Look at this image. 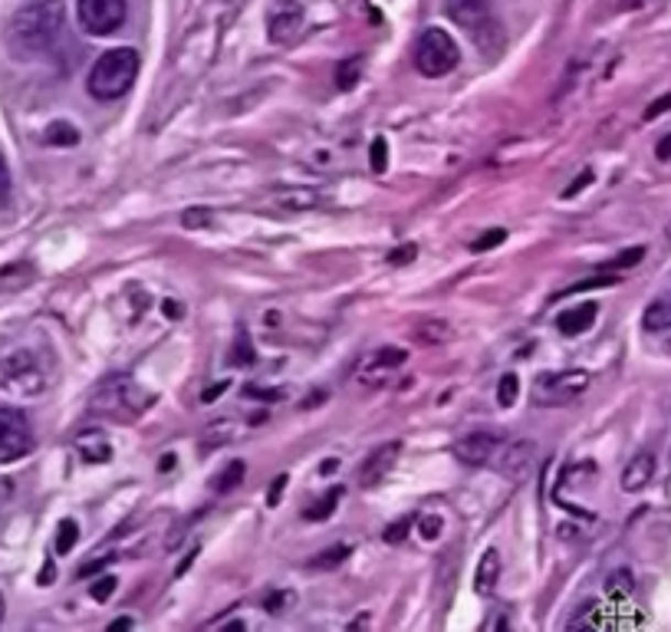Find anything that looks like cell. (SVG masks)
<instances>
[{"label":"cell","mask_w":671,"mask_h":632,"mask_svg":"<svg viewBox=\"0 0 671 632\" xmlns=\"http://www.w3.org/2000/svg\"><path fill=\"white\" fill-rule=\"evenodd\" d=\"M63 23H66L63 0H30L7 20L3 43L13 60H33L56 46Z\"/></svg>","instance_id":"obj_1"},{"label":"cell","mask_w":671,"mask_h":632,"mask_svg":"<svg viewBox=\"0 0 671 632\" xmlns=\"http://www.w3.org/2000/svg\"><path fill=\"white\" fill-rule=\"evenodd\" d=\"M152 403H155V393L139 386L136 376H109L106 383L96 386V393L89 399V413L99 419L129 425V421L142 419Z\"/></svg>","instance_id":"obj_2"},{"label":"cell","mask_w":671,"mask_h":632,"mask_svg":"<svg viewBox=\"0 0 671 632\" xmlns=\"http://www.w3.org/2000/svg\"><path fill=\"white\" fill-rule=\"evenodd\" d=\"M136 76H139V53L132 46H116L93 63L86 89L99 103H116L136 86Z\"/></svg>","instance_id":"obj_3"},{"label":"cell","mask_w":671,"mask_h":632,"mask_svg":"<svg viewBox=\"0 0 671 632\" xmlns=\"http://www.w3.org/2000/svg\"><path fill=\"white\" fill-rule=\"evenodd\" d=\"M445 10L484 56H497L504 50V30L494 17L490 0H445Z\"/></svg>","instance_id":"obj_4"},{"label":"cell","mask_w":671,"mask_h":632,"mask_svg":"<svg viewBox=\"0 0 671 632\" xmlns=\"http://www.w3.org/2000/svg\"><path fill=\"white\" fill-rule=\"evenodd\" d=\"M457 60H461V50H457L454 36L442 26H429L415 43V69L429 79L447 76L457 66Z\"/></svg>","instance_id":"obj_5"},{"label":"cell","mask_w":671,"mask_h":632,"mask_svg":"<svg viewBox=\"0 0 671 632\" xmlns=\"http://www.w3.org/2000/svg\"><path fill=\"white\" fill-rule=\"evenodd\" d=\"M46 386V376L36 363V356L30 350H13L7 356H0V389L10 396H40Z\"/></svg>","instance_id":"obj_6"},{"label":"cell","mask_w":671,"mask_h":632,"mask_svg":"<svg viewBox=\"0 0 671 632\" xmlns=\"http://www.w3.org/2000/svg\"><path fill=\"white\" fill-rule=\"evenodd\" d=\"M589 389V373L586 369H563V373H546L533 383V403L537 406H570Z\"/></svg>","instance_id":"obj_7"},{"label":"cell","mask_w":671,"mask_h":632,"mask_svg":"<svg viewBox=\"0 0 671 632\" xmlns=\"http://www.w3.org/2000/svg\"><path fill=\"white\" fill-rule=\"evenodd\" d=\"M129 3L126 0H76L79 26L89 36H109L126 23Z\"/></svg>","instance_id":"obj_8"},{"label":"cell","mask_w":671,"mask_h":632,"mask_svg":"<svg viewBox=\"0 0 671 632\" xmlns=\"http://www.w3.org/2000/svg\"><path fill=\"white\" fill-rule=\"evenodd\" d=\"M30 451H33V428L26 416L17 409H0V464L20 461Z\"/></svg>","instance_id":"obj_9"},{"label":"cell","mask_w":671,"mask_h":632,"mask_svg":"<svg viewBox=\"0 0 671 632\" xmlns=\"http://www.w3.org/2000/svg\"><path fill=\"white\" fill-rule=\"evenodd\" d=\"M405 360H409V353L405 350H399V346H386V350H376L362 366H359V373H356V383L362 386V389H382L392 376H396V369H402L405 366Z\"/></svg>","instance_id":"obj_10"},{"label":"cell","mask_w":671,"mask_h":632,"mask_svg":"<svg viewBox=\"0 0 671 632\" xmlns=\"http://www.w3.org/2000/svg\"><path fill=\"white\" fill-rule=\"evenodd\" d=\"M504 444V435L500 431H470L467 438H461L457 444H454V458L461 461V464H467V468H484L490 458H494V451Z\"/></svg>","instance_id":"obj_11"},{"label":"cell","mask_w":671,"mask_h":632,"mask_svg":"<svg viewBox=\"0 0 671 632\" xmlns=\"http://www.w3.org/2000/svg\"><path fill=\"white\" fill-rule=\"evenodd\" d=\"M300 30H303V7L296 0L273 3V10L267 17V36H270V43H290V40H296Z\"/></svg>","instance_id":"obj_12"},{"label":"cell","mask_w":671,"mask_h":632,"mask_svg":"<svg viewBox=\"0 0 671 632\" xmlns=\"http://www.w3.org/2000/svg\"><path fill=\"white\" fill-rule=\"evenodd\" d=\"M399 454H402V441H389V444H379L362 464H359V484L362 488H376V484H382L386 481V474L396 468V461H399Z\"/></svg>","instance_id":"obj_13"},{"label":"cell","mask_w":671,"mask_h":632,"mask_svg":"<svg viewBox=\"0 0 671 632\" xmlns=\"http://www.w3.org/2000/svg\"><path fill=\"white\" fill-rule=\"evenodd\" d=\"M533 461H537V444L533 441H513L510 448H504L500 471L513 481H523L533 471Z\"/></svg>","instance_id":"obj_14"},{"label":"cell","mask_w":671,"mask_h":632,"mask_svg":"<svg viewBox=\"0 0 671 632\" xmlns=\"http://www.w3.org/2000/svg\"><path fill=\"white\" fill-rule=\"evenodd\" d=\"M652 478H656V454H652V451H639V454L626 464V471H623V491L639 494V491L649 488Z\"/></svg>","instance_id":"obj_15"},{"label":"cell","mask_w":671,"mask_h":632,"mask_svg":"<svg viewBox=\"0 0 671 632\" xmlns=\"http://www.w3.org/2000/svg\"><path fill=\"white\" fill-rule=\"evenodd\" d=\"M76 451L86 464H106L112 458V444L99 428H86L76 435Z\"/></svg>","instance_id":"obj_16"},{"label":"cell","mask_w":671,"mask_h":632,"mask_svg":"<svg viewBox=\"0 0 671 632\" xmlns=\"http://www.w3.org/2000/svg\"><path fill=\"white\" fill-rule=\"evenodd\" d=\"M596 313H599V307H596V303H583V307L566 310V313L556 320V326H560V333H563V336H580V333H586V330L596 323Z\"/></svg>","instance_id":"obj_17"},{"label":"cell","mask_w":671,"mask_h":632,"mask_svg":"<svg viewBox=\"0 0 671 632\" xmlns=\"http://www.w3.org/2000/svg\"><path fill=\"white\" fill-rule=\"evenodd\" d=\"M497 577H500V554L490 547V550H484V557H480V564H477V574H474V590H477L480 597L494 593Z\"/></svg>","instance_id":"obj_18"},{"label":"cell","mask_w":671,"mask_h":632,"mask_svg":"<svg viewBox=\"0 0 671 632\" xmlns=\"http://www.w3.org/2000/svg\"><path fill=\"white\" fill-rule=\"evenodd\" d=\"M646 330H652V333H662V330H671V280L669 287L646 307Z\"/></svg>","instance_id":"obj_19"},{"label":"cell","mask_w":671,"mask_h":632,"mask_svg":"<svg viewBox=\"0 0 671 632\" xmlns=\"http://www.w3.org/2000/svg\"><path fill=\"white\" fill-rule=\"evenodd\" d=\"M273 205L283 211H313L320 205V192L313 189H283L273 195Z\"/></svg>","instance_id":"obj_20"},{"label":"cell","mask_w":671,"mask_h":632,"mask_svg":"<svg viewBox=\"0 0 671 632\" xmlns=\"http://www.w3.org/2000/svg\"><path fill=\"white\" fill-rule=\"evenodd\" d=\"M43 142L56 146V149H73V146H79V129L69 122H50L43 132Z\"/></svg>","instance_id":"obj_21"},{"label":"cell","mask_w":671,"mask_h":632,"mask_svg":"<svg viewBox=\"0 0 671 632\" xmlns=\"http://www.w3.org/2000/svg\"><path fill=\"white\" fill-rule=\"evenodd\" d=\"M359 79H362V56H359V53L336 63V86H339L343 93H349Z\"/></svg>","instance_id":"obj_22"},{"label":"cell","mask_w":671,"mask_h":632,"mask_svg":"<svg viewBox=\"0 0 671 632\" xmlns=\"http://www.w3.org/2000/svg\"><path fill=\"white\" fill-rule=\"evenodd\" d=\"M339 497H343V488H333V491H326L316 504H310L306 511H303V517L306 521H326L333 511H336V504H339Z\"/></svg>","instance_id":"obj_23"},{"label":"cell","mask_w":671,"mask_h":632,"mask_svg":"<svg viewBox=\"0 0 671 632\" xmlns=\"http://www.w3.org/2000/svg\"><path fill=\"white\" fill-rule=\"evenodd\" d=\"M243 471H247V464H243V461H230V464H224L221 474L215 478V491H218V494H230L234 488H240Z\"/></svg>","instance_id":"obj_24"},{"label":"cell","mask_w":671,"mask_h":632,"mask_svg":"<svg viewBox=\"0 0 671 632\" xmlns=\"http://www.w3.org/2000/svg\"><path fill=\"white\" fill-rule=\"evenodd\" d=\"M346 557H349V547H346V544H336V547H326L320 557H313L310 567H313V570H336L339 564H346Z\"/></svg>","instance_id":"obj_25"},{"label":"cell","mask_w":671,"mask_h":632,"mask_svg":"<svg viewBox=\"0 0 671 632\" xmlns=\"http://www.w3.org/2000/svg\"><path fill=\"white\" fill-rule=\"evenodd\" d=\"M79 544V524L76 521H59V527H56V554H69L73 547Z\"/></svg>","instance_id":"obj_26"},{"label":"cell","mask_w":671,"mask_h":632,"mask_svg":"<svg viewBox=\"0 0 671 632\" xmlns=\"http://www.w3.org/2000/svg\"><path fill=\"white\" fill-rule=\"evenodd\" d=\"M447 323H442V320H429V323H422V326H415V340L419 343H425V346H435V343H442V340H447Z\"/></svg>","instance_id":"obj_27"},{"label":"cell","mask_w":671,"mask_h":632,"mask_svg":"<svg viewBox=\"0 0 671 632\" xmlns=\"http://www.w3.org/2000/svg\"><path fill=\"white\" fill-rule=\"evenodd\" d=\"M642 257H646V247H629V250H623L619 257L606 260V264H603V270H629V267H636Z\"/></svg>","instance_id":"obj_28"},{"label":"cell","mask_w":671,"mask_h":632,"mask_svg":"<svg viewBox=\"0 0 671 632\" xmlns=\"http://www.w3.org/2000/svg\"><path fill=\"white\" fill-rule=\"evenodd\" d=\"M517 396H520V379H517L513 373H507V376L500 379V386H497V403H500L504 409H510V406L517 403Z\"/></svg>","instance_id":"obj_29"},{"label":"cell","mask_w":671,"mask_h":632,"mask_svg":"<svg viewBox=\"0 0 671 632\" xmlns=\"http://www.w3.org/2000/svg\"><path fill=\"white\" fill-rule=\"evenodd\" d=\"M230 438H234V428H230L227 421H215V425L208 428V435L202 438V448H205V451H215L218 444L230 441Z\"/></svg>","instance_id":"obj_30"},{"label":"cell","mask_w":671,"mask_h":632,"mask_svg":"<svg viewBox=\"0 0 671 632\" xmlns=\"http://www.w3.org/2000/svg\"><path fill=\"white\" fill-rule=\"evenodd\" d=\"M507 240V231L504 227H494V231H484L477 240H470V250L474 254H484V250H490V247H497V244H504Z\"/></svg>","instance_id":"obj_31"},{"label":"cell","mask_w":671,"mask_h":632,"mask_svg":"<svg viewBox=\"0 0 671 632\" xmlns=\"http://www.w3.org/2000/svg\"><path fill=\"white\" fill-rule=\"evenodd\" d=\"M616 283V277H609V274H599V277H593V280H583V283H573V287H566V290H560L553 300H560V297H566V293H583V290H596V287H613Z\"/></svg>","instance_id":"obj_32"},{"label":"cell","mask_w":671,"mask_h":632,"mask_svg":"<svg viewBox=\"0 0 671 632\" xmlns=\"http://www.w3.org/2000/svg\"><path fill=\"white\" fill-rule=\"evenodd\" d=\"M250 363H253V346H250L247 333H240L234 343V353H230V366H250Z\"/></svg>","instance_id":"obj_33"},{"label":"cell","mask_w":671,"mask_h":632,"mask_svg":"<svg viewBox=\"0 0 671 632\" xmlns=\"http://www.w3.org/2000/svg\"><path fill=\"white\" fill-rule=\"evenodd\" d=\"M369 159H372V172H376V175H382V172H386V165H389V142H386L382 136L372 142Z\"/></svg>","instance_id":"obj_34"},{"label":"cell","mask_w":671,"mask_h":632,"mask_svg":"<svg viewBox=\"0 0 671 632\" xmlns=\"http://www.w3.org/2000/svg\"><path fill=\"white\" fill-rule=\"evenodd\" d=\"M112 593H116V577H109V574H102V577H99V583H93V587H89V597H93L96 603H106Z\"/></svg>","instance_id":"obj_35"},{"label":"cell","mask_w":671,"mask_h":632,"mask_svg":"<svg viewBox=\"0 0 671 632\" xmlns=\"http://www.w3.org/2000/svg\"><path fill=\"white\" fill-rule=\"evenodd\" d=\"M182 224H185V227H208V224H212V211L188 208L182 214Z\"/></svg>","instance_id":"obj_36"},{"label":"cell","mask_w":671,"mask_h":632,"mask_svg":"<svg viewBox=\"0 0 671 632\" xmlns=\"http://www.w3.org/2000/svg\"><path fill=\"white\" fill-rule=\"evenodd\" d=\"M669 109H671V93H665V96H659V99H656V103L646 109V116H642V119H646V122H656V119H659V116H665Z\"/></svg>","instance_id":"obj_37"},{"label":"cell","mask_w":671,"mask_h":632,"mask_svg":"<svg viewBox=\"0 0 671 632\" xmlns=\"http://www.w3.org/2000/svg\"><path fill=\"white\" fill-rule=\"evenodd\" d=\"M286 484H290V474H277V478H273V484H270V491H267V504H270V507L280 504V494L286 491Z\"/></svg>","instance_id":"obj_38"},{"label":"cell","mask_w":671,"mask_h":632,"mask_svg":"<svg viewBox=\"0 0 671 632\" xmlns=\"http://www.w3.org/2000/svg\"><path fill=\"white\" fill-rule=\"evenodd\" d=\"M290 603H293V593L286 590V593H273V597H270V600H267L263 607H267V613H273V617H277V613L290 610Z\"/></svg>","instance_id":"obj_39"},{"label":"cell","mask_w":671,"mask_h":632,"mask_svg":"<svg viewBox=\"0 0 671 632\" xmlns=\"http://www.w3.org/2000/svg\"><path fill=\"white\" fill-rule=\"evenodd\" d=\"M442 527H445V524H442V517H435V514H432V517H425V521H422V531H419V534H422L425 540H439V537H442Z\"/></svg>","instance_id":"obj_40"},{"label":"cell","mask_w":671,"mask_h":632,"mask_svg":"<svg viewBox=\"0 0 671 632\" xmlns=\"http://www.w3.org/2000/svg\"><path fill=\"white\" fill-rule=\"evenodd\" d=\"M415 257H419V247H415V244H405V247H399V250L389 254V264H412Z\"/></svg>","instance_id":"obj_41"},{"label":"cell","mask_w":671,"mask_h":632,"mask_svg":"<svg viewBox=\"0 0 671 632\" xmlns=\"http://www.w3.org/2000/svg\"><path fill=\"white\" fill-rule=\"evenodd\" d=\"M227 389H230V379H221V383H215L212 389H205V393H202V403H205V406L218 403V399H221V393H227Z\"/></svg>","instance_id":"obj_42"},{"label":"cell","mask_w":671,"mask_h":632,"mask_svg":"<svg viewBox=\"0 0 671 632\" xmlns=\"http://www.w3.org/2000/svg\"><path fill=\"white\" fill-rule=\"evenodd\" d=\"M405 534H409V521H399L386 531V544H399V540H405Z\"/></svg>","instance_id":"obj_43"},{"label":"cell","mask_w":671,"mask_h":632,"mask_svg":"<svg viewBox=\"0 0 671 632\" xmlns=\"http://www.w3.org/2000/svg\"><path fill=\"white\" fill-rule=\"evenodd\" d=\"M589 182H593V172H583V175H580V179H576V182H573V185H570V189L563 192V199H573V195H580V192H583V189H586Z\"/></svg>","instance_id":"obj_44"},{"label":"cell","mask_w":671,"mask_h":632,"mask_svg":"<svg viewBox=\"0 0 671 632\" xmlns=\"http://www.w3.org/2000/svg\"><path fill=\"white\" fill-rule=\"evenodd\" d=\"M243 393H247V399H263V403H273V399H280V396H283V393H267V389H257V386H247Z\"/></svg>","instance_id":"obj_45"},{"label":"cell","mask_w":671,"mask_h":632,"mask_svg":"<svg viewBox=\"0 0 671 632\" xmlns=\"http://www.w3.org/2000/svg\"><path fill=\"white\" fill-rule=\"evenodd\" d=\"M112 564V557H99V560H89L83 570H79V577H89V574H99V570H106Z\"/></svg>","instance_id":"obj_46"},{"label":"cell","mask_w":671,"mask_h":632,"mask_svg":"<svg viewBox=\"0 0 671 632\" xmlns=\"http://www.w3.org/2000/svg\"><path fill=\"white\" fill-rule=\"evenodd\" d=\"M10 195V169H7V162H3V156H0V202Z\"/></svg>","instance_id":"obj_47"},{"label":"cell","mask_w":671,"mask_h":632,"mask_svg":"<svg viewBox=\"0 0 671 632\" xmlns=\"http://www.w3.org/2000/svg\"><path fill=\"white\" fill-rule=\"evenodd\" d=\"M53 580H56V567H53V560H50V564H43V570H40V580H36V583H40V587H50Z\"/></svg>","instance_id":"obj_48"},{"label":"cell","mask_w":671,"mask_h":632,"mask_svg":"<svg viewBox=\"0 0 671 632\" xmlns=\"http://www.w3.org/2000/svg\"><path fill=\"white\" fill-rule=\"evenodd\" d=\"M656 156H659L662 162H671V132L659 142V146H656Z\"/></svg>","instance_id":"obj_49"},{"label":"cell","mask_w":671,"mask_h":632,"mask_svg":"<svg viewBox=\"0 0 671 632\" xmlns=\"http://www.w3.org/2000/svg\"><path fill=\"white\" fill-rule=\"evenodd\" d=\"M165 313H169L172 320H178V317H182V307H178L175 300H165Z\"/></svg>","instance_id":"obj_50"},{"label":"cell","mask_w":671,"mask_h":632,"mask_svg":"<svg viewBox=\"0 0 671 632\" xmlns=\"http://www.w3.org/2000/svg\"><path fill=\"white\" fill-rule=\"evenodd\" d=\"M119 630H132V620H129V617H122V620L109 623V632H119Z\"/></svg>","instance_id":"obj_51"},{"label":"cell","mask_w":671,"mask_h":632,"mask_svg":"<svg viewBox=\"0 0 671 632\" xmlns=\"http://www.w3.org/2000/svg\"><path fill=\"white\" fill-rule=\"evenodd\" d=\"M195 554H198V547H195V550H192V554H188V557H185V564H182V567H178V570H175V577H182V574H185V570H188V567H192V564H195Z\"/></svg>","instance_id":"obj_52"},{"label":"cell","mask_w":671,"mask_h":632,"mask_svg":"<svg viewBox=\"0 0 671 632\" xmlns=\"http://www.w3.org/2000/svg\"><path fill=\"white\" fill-rule=\"evenodd\" d=\"M333 468H339V461H333V458H329V461H323V468H320V471H333Z\"/></svg>","instance_id":"obj_53"},{"label":"cell","mask_w":671,"mask_h":632,"mask_svg":"<svg viewBox=\"0 0 671 632\" xmlns=\"http://www.w3.org/2000/svg\"><path fill=\"white\" fill-rule=\"evenodd\" d=\"M646 3H652V0H626V7H632V10H636V7H646Z\"/></svg>","instance_id":"obj_54"},{"label":"cell","mask_w":671,"mask_h":632,"mask_svg":"<svg viewBox=\"0 0 671 632\" xmlns=\"http://www.w3.org/2000/svg\"><path fill=\"white\" fill-rule=\"evenodd\" d=\"M0 623H3V593H0Z\"/></svg>","instance_id":"obj_55"},{"label":"cell","mask_w":671,"mask_h":632,"mask_svg":"<svg viewBox=\"0 0 671 632\" xmlns=\"http://www.w3.org/2000/svg\"><path fill=\"white\" fill-rule=\"evenodd\" d=\"M669 353H671V346H669Z\"/></svg>","instance_id":"obj_56"}]
</instances>
